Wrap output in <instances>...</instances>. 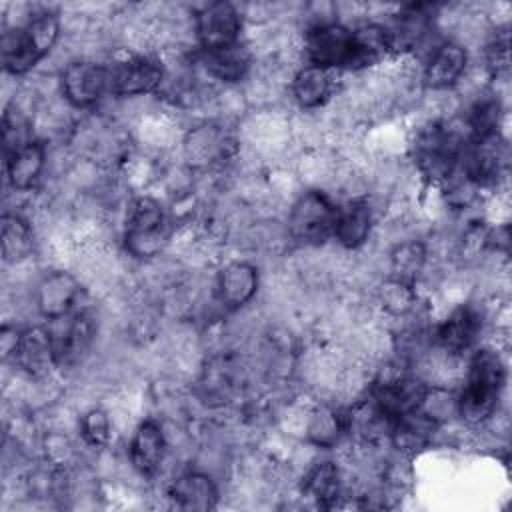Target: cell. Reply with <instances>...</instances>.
<instances>
[{"mask_svg": "<svg viewBox=\"0 0 512 512\" xmlns=\"http://www.w3.org/2000/svg\"><path fill=\"white\" fill-rule=\"evenodd\" d=\"M500 124V104L496 98H480L474 102L468 114V128L472 132V140L498 134Z\"/></svg>", "mask_w": 512, "mask_h": 512, "instance_id": "cell-31", "label": "cell"}, {"mask_svg": "<svg viewBox=\"0 0 512 512\" xmlns=\"http://www.w3.org/2000/svg\"><path fill=\"white\" fill-rule=\"evenodd\" d=\"M468 62L466 50L456 42L440 44L424 68V84L432 90H442L458 82Z\"/></svg>", "mask_w": 512, "mask_h": 512, "instance_id": "cell-19", "label": "cell"}, {"mask_svg": "<svg viewBox=\"0 0 512 512\" xmlns=\"http://www.w3.org/2000/svg\"><path fill=\"white\" fill-rule=\"evenodd\" d=\"M230 140L218 126H200L186 138V154L194 164H212L228 154Z\"/></svg>", "mask_w": 512, "mask_h": 512, "instance_id": "cell-26", "label": "cell"}, {"mask_svg": "<svg viewBox=\"0 0 512 512\" xmlns=\"http://www.w3.org/2000/svg\"><path fill=\"white\" fill-rule=\"evenodd\" d=\"M426 262V250L420 242H404L392 252V272L394 278L410 282L420 274Z\"/></svg>", "mask_w": 512, "mask_h": 512, "instance_id": "cell-30", "label": "cell"}, {"mask_svg": "<svg viewBox=\"0 0 512 512\" xmlns=\"http://www.w3.org/2000/svg\"><path fill=\"white\" fill-rule=\"evenodd\" d=\"M202 64L206 72L220 82H240L250 68V54L236 42L232 46L202 52Z\"/></svg>", "mask_w": 512, "mask_h": 512, "instance_id": "cell-23", "label": "cell"}, {"mask_svg": "<svg viewBox=\"0 0 512 512\" xmlns=\"http://www.w3.org/2000/svg\"><path fill=\"white\" fill-rule=\"evenodd\" d=\"M166 452V440L156 420H142L130 440V462L142 476H152Z\"/></svg>", "mask_w": 512, "mask_h": 512, "instance_id": "cell-17", "label": "cell"}, {"mask_svg": "<svg viewBox=\"0 0 512 512\" xmlns=\"http://www.w3.org/2000/svg\"><path fill=\"white\" fill-rule=\"evenodd\" d=\"M82 288L78 284V280L62 270L50 272L46 274L38 286H36V308L38 312L54 322L60 320L64 316H70L72 312L78 310V300H80Z\"/></svg>", "mask_w": 512, "mask_h": 512, "instance_id": "cell-12", "label": "cell"}, {"mask_svg": "<svg viewBox=\"0 0 512 512\" xmlns=\"http://www.w3.org/2000/svg\"><path fill=\"white\" fill-rule=\"evenodd\" d=\"M12 358L18 364V368L24 370L26 374L46 376L52 368L58 366L50 328L32 326L22 330Z\"/></svg>", "mask_w": 512, "mask_h": 512, "instance_id": "cell-14", "label": "cell"}, {"mask_svg": "<svg viewBox=\"0 0 512 512\" xmlns=\"http://www.w3.org/2000/svg\"><path fill=\"white\" fill-rule=\"evenodd\" d=\"M168 242V220L158 200L138 196L130 202L124 220V244L136 258H152Z\"/></svg>", "mask_w": 512, "mask_h": 512, "instance_id": "cell-3", "label": "cell"}, {"mask_svg": "<svg viewBox=\"0 0 512 512\" xmlns=\"http://www.w3.org/2000/svg\"><path fill=\"white\" fill-rule=\"evenodd\" d=\"M344 418L338 410L330 406H318L312 410L308 424H306V436L312 444L320 448H330L338 442L340 434L344 432Z\"/></svg>", "mask_w": 512, "mask_h": 512, "instance_id": "cell-29", "label": "cell"}, {"mask_svg": "<svg viewBox=\"0 0 512 512\" xmlns=\"http://www.w3.org/2000/svg\"><path fill=\"white\" fill-rule=\"evenodd\" d=\"M352 32H354V56H352L350 70L372 66L380 62L388 52H392L388 32L384 26L366 24Z\"/></svg>", "mask_w": 512, "mask_h": 512, "instance_id": "cell-27", "label": "cell"}, {"mask_svg": "<svg viewBox=\"0 0 512 512\" xmlns=\"http://www.w3.org/2000/svg\"><path fill=\"white\" fill-rule=\"evenodd\" d=\"M194 28L202 52L216 50L240 42L238 38L242 30V16L230 2H210L196 12Z\"/></svg>", "mask_w": 512, "mask_h": 512, "instance_id": "cell-8", "label": "cell"}, {"mask_svg": "<svg viewBox=\"0 0 512 512\" xmlns=\"http://www.w3.org/2000/svg\"><path fill=\"white\" fill-rule=\"evenodd\" d=\"M332 94V74L320 66L306 64L292 80V96L302 108H318Z\"/></svg>", "mask_w": 512, "mask_h": 512, "instance_id": "cell-25", "label": "cell"}, {"mask_svg": "<svg viewBox=\"0 0 512 512\" xmlns=\"http://www.w3.org/2000/svg\"><path fill=\"white\" fill-rule=\"evenodd\" d=\"M60 90L76 108L94 106L106 92H110L108 68L92 60L70 62L60 74Z\"/></svg>", "mask_w": 512, "mask_h": 512, "instance_id": "cell-10", "label": "cell"}, {"mask_svg": "<svg viewBox=\"0 0 512 512\" xmlns=\"http://www.w3.org/2000/svg\"><path fill=\"white\" fill-rule=\"evenodd\" d=\"M380 296H382L384 306L394 314H404L414 306L412 284L404 282V280H398L394 276L382 286Z\"/></svg>", "mask_w": 512, "mask_h": 512, "instance_id": "cell-33", "label": "cell"}, {"mask_svg": "<svg viewBox=\"0 0 512 512\" xmlns=\"http://www.w3.org/2000/svg\"><path fill=\"white\" fill-rule=\"evenodd\" d=\"M428 394L430 390L422 380L398 374L378 380L372 388L370 402L394 426L396 420L424 408Z\"/></svg>", "mask_w": 512, "mask_h": 512, "instance_id": "cell-7", "label": "cell"}, {"mask_svg": "<svg viewBox=\"0 0 512 512\" xmlns=\"http://www.w3.org/2000/svg\"><path fill=\"white\" fill-rule=\"evenodd\" d=\"M0 230H2V258L6 262L16 264L30 256L34 248L32 228L20 214H12V212L2 214Z\"/></svg>", "mask_w": 512, "mask_h": 512, "instance_id": "cell-28", "label": "cell"}, {"mask_svg": "<svg viewBox=\"0 0 512 512\" xmlns=\"http://www.w3.org/2000/svg\"><path fill=\"white\" fill-rule=\"evenodd\" d=\"M80 434L84 438V442L92 448H100L108 442L110 438V420L108 414L100 408H92L88 410L82 418H80Z\"/></svg>", "mask_w": 512, "mask_h": 512, "instance_id": "cell-32", "label": "cell"}, {"mask_svg": "<svg viewBox=\"0 0 512 512\" xmlns=\"http://www.w3.org/2000/svg\"><path fill=\"white\" fill-rule=\"evenodd\" d=\"M258 290V272L248 262L226 264L216 280V294L224 308L236 310L252 300Z\"/></svg>", "mask_w": 512, "mask_h": 512, "instance_id": "cell-16", "label": "cell"}, {"mask_svg": "<svg viewBox=\"0 0 512 512\" xmlns=\"http://www.w3.org/2000/svg\"><path fill=\"white\" fill-rule=\"evenodd\" d=\"M58 366H74L90 350L96 336V320L90 310L78 308L70 316L54 320L50 328Z\"/></svg>", "mask_w": 512, "mask_h": 512, "instance_id": "cell-9", "label": "cell"}, {"mask_svg": "<svg viewBox=\"0 0 512 512\" xmlns=\"http://www.w3.org/2000/svg\"><path fill=\"white\" fill-rule=\"evenodd\" d=\"M108 76L112 94L140 96L162 84L164 68L152 56H126L108 68Z\"/></svg>", "mask_w": 512, "mask_h": 512, "instance_id": "cell-11", "label": "cell"}, {"mask_svg": "<svg viewBox=\"0 0 512 512\" xmlns=\"http://www.w3.org/2000/svg\"><path fill=\"white\" fill-rule=\"evenodd\" d=\"M464 160V176L472 186H488L496 182L506 168V146L500 134L472 140Z\"/></svg>", "mask_w": 512, "mask_h": 512, "instance_id": "cell-13", "label": "cell"}, {"mask_svg": "<svg viewBox=\"0 0 512 512\" xmlns=\"http://www.w3.org/2000/svg\"><path fill=\"white\" fill-rule=\"evenodd\" d=\"M488 64L494 72L506 70V66H508V40H506V36L496 38V42L490 46Z\"/></svg>", "mask_w": 512, "mask_h": 512, "instance_id": "cell-34", "label": "cell"}, {"mask_svg": "<svg viewBox=\"0 0 512 512\" xmlns=\"http://www.w3.org/2000/svg\"><path fill=\"white\" fill-rule=\"evenodd\" d=\"M462 138L446 124H430L414 142V162L422 176L432 182H446L462 160Z\"/></svg>", "mask_w": 512, "mask_h": 512, "instance_id": "cell-4", "label": "cell"}, {"mask_svg": "<svg viewBox=\"0 0 512 512\" xmlns=\"http://www.w3.org/2000/svg\"><path fill=\"white\" fill-rule=\"evenodd\" d=\"M338 208L320 190H308L298 196L288 216V230L302 244H324L334 236Z\"/></svg>", "mask_w": 512, "mask_h": 512, "instance_id": "cell-5", "label": "cell"}, {"mask_svg": "<svg viewBox=\"0 0 512 512\" xmlns=\"http://www.w3.org/2000/svg\"><path fill=\"white\" fill-rule=\"evenodd\" d=\"M168 498L180 510H210L218 502V490L204 472H184L168 488Z\"/></svg>", "mask_w": 512, "mask_h": 512, "instance_id": "cell-18", "label": "cell"}, {"mask_svg": "<svg viewBox=\"0 0 512 512\" xmlns=\"http://www.w3.org/2000/svg\"><path fill=\"white\" fill-rule=\"evenodd\" d=\"M428 8L426 4H410L396 16L394 24L386 28L392 50H412L422 40L430 22Z\"/></svg>", "mask_w": 512, "mask_h": 512, "instance_id": "cell-24", "label": "cell"}, {"mask_svg": "<svg viewBox=\"0 0 512 512\" xmlns=\"http://www.w3.org/2000/svg\"><path fill=\"white\" fill-rule=\"evenodd\" d=\"M6 158V178L14 190H28L36 184L44 170L46 152L42 142L28 140L16 150L4 154Z\"/></svg>", "mask_w": 512, "mask_h": 512, "instance_id": "cell-20", "label": "cell"}, {"mask_svg": "<svg viewBox=\"0 0 512 512\" xmlns=\"http://www.w3.org/2000/svg\"><path fill=\"white\" fill-rule=\"evenodd\" d=\"M304 52L308 64L324 70L352 68L354 32L338 22H320L306 32Z\"/></svg>", "mask_w": 512, "mask_h": 512, "instance_id": "cell-6", "label": "cell"}, {"mask_svg": "<svg viewBox=\"0 0 512 512\" xmlns=\"http://www.w3.org/2000/svg\"><path fill=\"white\" fill-rule=\"evenodd\" d=\"M372 230V210L364 200H350L336 212L334 238L344 248L362 246Z\"/></svg>", "mask_w": 512, "mask_h": 512, "instance_id": "cell-21", "label": "cell"}, {"mask_svg": "<svg viewBox=\"0 0 512 512\" xmlns=\"http://www.w3.org/2000/svg\"><path fill=\"white\" fill-rule=\"evenodd\" d=\"M342 492L340 470L334 462L322 460L314 464L302 478V494L320 508H332Z\"/></svg>", "mask_w": 512, "mask_h": 512, "instance_id": "cell-22", "label": "cell"}, {"mask_svg": "<svg viewBox=\"0 0 512 512\" xmlns=\"http://www.w3.org/2000/svg\"><path fill=\"white\" fill-rule=\"evenodd\" d=\"M20 334H22V330H18L16 326H4V328H2L0 340H2V356H4V358L14 356L16 346H18V340H20Z\"/></svg>", "mask_w": 512, "mask_h": 512, "instance_id": "cell-35", "label": "cell"}, {"mask_svg": "<svg viewBox=\"0 0 512 512\" xmlns=\"http://www.w3.org/2000/svg\"><path fill=\"white\" fill-rule=\"evenodd\" d=\"M506 382V368L494 350H478L468 364L464 386L456 398V410L468 424H480L492 416Z\"/></svg>", "mask_w": 512, "mask_h": 512, "instance_id": "cell-1", "label": "cell"}, {"mask_svg": "<svg viewBox=\"0 0 512 512\" xmlns=\"http://www.w3.org/2000/svg\"><path fill=\"white\" fill-rule=\"evenodd\" d=\"M60 20L52 12H42L22 26L2 36V64L12 76L32 70L58 42Z\"/></svg>", "mask_w": 512, "mask_h": 512, "instance_id": "cell-2", "label": "cell"}, {"mask_svg": "<svg viewBox=\"0 0 512 512\" xmlns=\"http://www.w3.org/2000/svg\"><path fill=\"white\" fill-rule=\"evenodd\" d=\"M480 328H482L480 314L472 306L462 304V306L454 308L436 326L434 338H436L438 346H442L446 352L456 354V352L468 350L476 342Z\"/></svg>", "mask_w": 512, "mask_h": 512, "instance_id": "cell-15", "label": "cell"}]
</instances>
